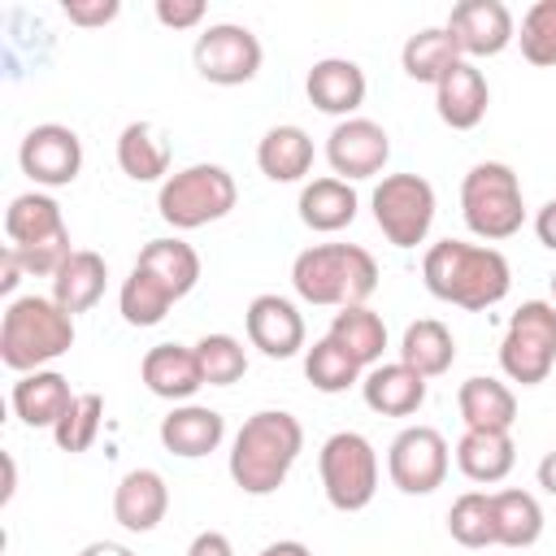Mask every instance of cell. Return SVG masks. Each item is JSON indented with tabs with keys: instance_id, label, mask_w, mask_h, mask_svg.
<instances>
[{
	"instance_id": "6da1fadb",
	"label": "cell",
	"mask_w": 556,
	"mask_h": 556,
	"mask_svg": "<svg viewBox=\"0 0 556 556\" xmlns=\"http://www.w3.org/2000/svg\"><path fill=\"white\" fill-rule=\"evenodd\" d=\"M426 291L443 304L486 313L513 291L508 256L491 243H465V239H439L421 256Z\"/></svg>"
},
{
	"instance_id": "7a4b0ae2",
	"label": "cell",
	"mask_w": 556,
	"mask_h": 556,
	"mask_svg": "<svg viewBox=\"0 0 556 556\" xmlns=\"http://www.w3.org/2000/svg\"><path fill=\"white\" fill-rule=\"evenodd\" d=\"M304 452V426L287 408L252 413L230 443V478L243 495H274Z\"/></svg>"
},
{
	"instance_id": "3957f363",
	"label": "cell",
	"mask_w": 556,
	"mask_h": 556,
	"mask_svg": "<svg viewBox=\"0 0 556 556\" xmlns=\"http://www.w3.org/2000/svg\"><path fill=\"white\" fill-rule=\"evenodd\" d=\"M291 287L304 304L352 308L378 291V261L361 243H313L291 261Z\"/></svg>"
},
{
	"instance_id": "277c9868",
	"label": "cell",
	"mask_w": 556,
	"mask_h": 556,
	"mask_svg": "<svg viewBox=\"0 0 556 556\" xmlns=\"http://www.w3.org/2000/svg\"><path fill=\"white\" fill-rule=\"evenodd\" d=\"M74 348V317L52 295H17L0 317V361L13 374L48 369Z\"/></svg>"
},
{
	"instance_id": "5b68a950",
	"label": "cell",
	"mask_w": 556,
	"mask_h": 556,
	"mask_svg": "<svg viewBox=\"0 0 556 556\" xmlns=\"http://www.w3.org/2000/svg\"><path fill=\"white\" fill-rule=\"evenodd\" d=\"M4 235L17 252L22 269L35 278H52L70 261V230L61 217V204L48 191H22L4 208Z\"/></svg>"
},
{
	"instance_id": "8992f818",
	"label": "cell",
	"mask_w": 556,
	"mask_h": 556,
	"mask_svg": "<svg viewBox=\"0 0 556 556\" xmlns=\"http://www.w3.org/2000/svg\"><path fill=\"white\" fill-rule=\"evenodd\" d=\"M460 217L482 243H504L526 226V200L513 165L478 161L460 182Z\"/></svg>"
},
{
	"instance_id": "52a82bcc",
	"label": "cell",
	"mask_w": 556,
	"mask_h": 556,
	"mask_svg": "<svg viewBox=\"0 0 556 556\" xmlns=\"http://www.w3.org/2000/svg\"><path fill=\"white\" fill-rule=\"evenodd\" d=\"M239 200L235 174L213 161H195L178 174H169L156 191V213L174 230H200L208 222H222Z\"/></svg>"
},
{
	"instance_id": "ba28073f",
	"label": "cell",
	"mask_w": 556,
	"mask_h": 556,
	"mask_svg": "<svg viewBox=\"0 0 556 556\" xmlns=\"http://www.w3.org/2000/svg\"><path fill=\"white\" fill-rule=\"evenodd\" d=\"M317 473L330 508L361 513L378 495V452L356 430H334L317 452Z\"/></svg>"
},
{
	"instance_id": "9c48e42d",
	"label": "cell",
	"mask_w": 556,
	"mask_h": 556,
	"mask_svg": "<svg viewBox=\"0 0 556 556\" xmlns=\"http://www.w3.org/2000/svg\"><path fill=\"white\" fill-rule=\"evenodd\" d=\"M500 369L508 382L539 387L556 369V304L552 300H526L500 339Z\"/></svg>"
},
{
	"instance_id": "30bf717a",
	"label": "cell",
	"mask_w": 556,
	"mask_h": 556,
	"mask_svg": "<svg viewBox=\"0 0 556 556\" xmlns=\"http://www.w3.org/2000/svg\"><path fill=\"white\" fill-rule=\"evenodd\" d=\"M369 208L391 248H417L434 226L439 200L421 174H382V182L369 195Z\"/></svg>"
},
{
	"instance_id": "8fae6325",
	"label": "cell",
	"mask_w": 556,
	"mask_h": 556,
	"mask_svg": "<svg viewBox=\"0 0 556 556\" xmlns=\"http://www.w3.org/2000/svg\"><path fill=\"white\" fill-rule=\"evenodd\" d=\"M191 61H195V74L213 87H243L261 74V39L239 26V22H213L195 35V48H191Z\"/></svg>"
},
{
	"instance_id": "7c38bea8",
	"label": "cell",
	"mask_w": 556,
	"mask_h": 556,
	"mask_svg": "<svg viewBox=\"0 0 556 556\" xmlns=\"http://www.w3.org/2000/svg\"><path fill=\"white\" fill-rule=\"evenodd\" d=\"M452 465L447 439L434 426H404L387 447V473L404 495H430L443 486Z\"/></svg>"
},
{
	"instance_id": "4fadbf2b",
	"label": "cell",
	"mask_w": 556,
	"mask_h": 556,
	"mask_svg": "<svg viewBox=\"0 0 556 556\" xmlns=\"http://www.w3.org/2000/svg\"><path fill=\"white\" fill-rule=\"evenodd\" d=\"M17 165L35 187H70L83 169V139L61 122H39L22 135Z\"/></svg>"
},
{
	"instance_id": "5bb4252c",
	"label": "cell",
	"mask_w": 556,
	"mask_h": 556,
	"mask_svg": "<svg viewBox=\"0 0 556 556\" xmlns=\"http://www.w3.org/2000/svg\"><path fill=\"white\" fill-rule=\"evenodd\" d=\"M326 161H330L334 178H343V182L374 178L391 161V135L369 117H343L326 135Z\"/></svg>"
},
{
	"instance_id": "9a60e30c",
	"label": "cell",
	"mask_w": 556,
	"mask_h": 556,
	"mask_svg": "<svg viewBox=\"0 0 556 556\" xmlns=\"http://www.w3.org/2000/svg\"><path fill=\"white\" fill-rule=\"evenodd\" d=\"M447 35L456 39L460 56H500L517 39V22L504 0H460L447 13Z\"/></svg>"
},
{
	"instance_id": "2e32d148",
	"label": "cell",
	"mask_w": 556,
	"mask_h": 556,
	"mask_svg": "<svg viewBox=\"0 0 556 556\" xmlns=\"http://www.w3.org/2000/svg\"><path fill=\"white\" fill-rule=\"evenodd\" d=\"M243 326H248V343L269 361H287L304 348V317L287 295H274V291L256 295L243 313Z\"/></svg>"
},
{
	"instance_id": "e0dca14e",
	"label": "cell",
	"mask_w": 556,
	"mask_h": 556,
	"mask_svg": "<svg viewBox=\"0 0 556 556\" xmlns=\"http://www.w3.org/2000/svg\"><path fill=\"white\" fill-rule=\"evenodd\" d=\"M365 70L348 56H321L313 61L308 78H304V96L313 109L330 113V117H356V109L365 104Z\"/></svg>"
},
{
	"instance_id": "ac0fdd59",
	"label": "cell",
	"mask_w": 556,
	"mask_h": 556,
	"mask_svg": "<svg viewBox=\"0 0 556 556\" xmlns=\"http://www.w3.org/2000/svg\"><path fill=\"white\" fill-rule=\"evenodd\" d=\"M486 104H491V87H486V74L473 61H456L434 83V113L452 130H473L486 117Z\"/></svg>"
},
{
	"instance_id": "d6986e66",
	"label": "cell",
	"mask_w": 556,
	"mask_h": 556,
	"mask_svg": "<svg viewBox=\"0 0 556 556\" xmlns=\"http://www.w3.org/2000/svg\"><path fill=\"white\" fill-rule=\"evenodd\" d=\"M139 374H143V387L156 400H169V404H187L204 387L195 348H182V343H156V348H148Z\"/></svg>"
},
{
	"instance_id": "ffe728a7",
	"label": "cell",
	"mask_w": 556,
	"mask_h": 556,
	"mask_svg": "<svg viewBox=\"0 0 556 556\" xmlns=\"http://www.w3.org/2000/svg\"><path fill=\"white\" fill-rule=\"evenodd\" d=\"M169 513V486L156 469H130L122 473L117 491H113V517L122 530L130 534H148L165 521Z\"/></svg>"
},
{
	"instance_id": "44dd1931",
	"label": "cell",
	"mask_w": 556,
	"mask_h": 556,
	"mask_svg": "<svg viewBox=\"0 0 556 556\" xmlns=\"http://www.w3.org/2000/svg\"><path fill=\"white\" fill-rule=\"evenodd\" d=\"M222 439H226V417L208 404H174L161 417V443H165V452H174L182 460L217 452Z\"/></svg>"
},
{
	"instance_id": "7402d4cb",
	"label": "cell",
	"mask_w": 556,
	"mask_h": 556,
	"mask_svg": "<svg viewBox=\"0 0 556 556\" xmlns=\"http://www.w3.org/2000/svg\"><path fill=\"white\" fill-rule=\"evenodd\" d=\"M361 395L382 417H408L426 404V378L417 369H408L404 361H382V365L365 369Z\"/></svg>"
},
{
	"instance_id": "603a6c76",
	"label": "cell",
	"mask_w": 556,
	"mask_h": 556,
	"mask_svg": "<svg viewBox=\"0 0 556 556\" xmlns=\"http://www.w3.org/2000/svg\"><path fill=\"white\" fill-rule=\"evenodd\" d=\"M13 413L26 421V426H35V430H52L61 417H65V408L74 404V391H70V382H65V374H56V369H35V374H22L17 382H13Z\"/></svg>"
},
{
	"instance_id": "cb8c5ba5",
	"label": "cell",
	"mask_w": 556,
	"mask_h": 556,
	"mask_svg": "<svg viewBox=\"0 0 556 556\" xmlns=\"http://www.w3.org/2000/svg\"><path fill=\"white\" fill-rule=\"evenodd\" d=\"M456 408L465 430H513L517 421V395L508 382L491 378V374H473L460 382L456 391Z\"/></svg>"
},
{
	"instance_id": "d4e9b609",
	"label": "cell",
	"mask_w": 556,
	"mask_h": 556,
	"mask_svg": "<svg viewBox=\"0 0 556 556\" xmlns=\"http://www.w3.org/2000/svg\"><path fill=\"white\" fill-rule=\"evenodd\" d=\"M313 139L304 126L295 122H282V126H269L256 143V165L269 182H300L308 169H313Z\"/></svg>"
},
{
	"instance_id": "484cf974",
	"label": "cell",
	"mask_w": 556,
	"mask_h": 556,
	"mask_svg": "<svg viewBox=\"0 0 556 556\" xmlns=\"http://www.w3.org/2000/svg\"><path fill=\"white\" fill-rule=\"evenodd\" d=\"M295 208H300V222H304L308 230H317V235H334V230H343V226H352V222H356L361 200H356L352 182H343V178L326 174V178L304 182V191H300V204H295Z\"/></svg>"
},
{
	"instance_id": "4316f807",
	"label": "cell",
	"mask_w": 556,
	"mask_h": 556,
	"mask_svg": "<svg viewBox=\"0 0 556 556\" xmlns=\"http://www.w3.org/2000/svg\"><path fill=\"white\" fill-rule=\"evenodd\" d=\"M104 282H109V265H104V256L91 252V248H74L70 261L52 274V300L74 317V313H87V308L100 304Z\"/></svg>"
},
{
	"instance_id": "83f0119b",
	"label": "cell",
	"mask_w": 556,
	"mask_h": 556,
	"mask_svg": "<svg viewBox=\"0 0 556 556\" xmlns=\"http://www.w3.org/2000/svg\"><path fill=\"white\" fill-rule=\"evenodd\" d=\"M456 465L469 482H504L517 465V447H513V434L508 430H465L460 443H456Z\"/></svg>"
},
{
	"instance_id": "f1b7e54d",
	"label": "cell",
	"mask_w": 556,
	"mask_h": 556,
	"mask_svg": "<svg viewBox=\"0 0 556 556\" xmlns=\"http://www.w3.org/2000/svg\"><path fill=\"white\" fill-rule=\"evenodd\" d=\"M117 165L130 182H165L169 178V139L152 122H130L117 135Z\"/></svg>"
},
{
	"instance_id": "f546056e",
	"label": "cell",
	"mask_w": 556,
	"mask_h": 556,
	"mask_svg": "<svg viewBox=\"0 0 556 556\" xmlns=\"http://www.w3.org/2000/svg\"><path fill=\"white\" fill-rule=\"evenodd\" d=\"M326 339H334L361 369H374V365H382V352H387V321L369 304H352V308L334 313Z\"/></svg>"
},
{
	"instance_id": "4dcf8cb0",
	"label": "cell",
	"mask_w": 556,
	"mask_h": 556,
	"mask_svg": "<svg viewBox=\"0 0 556 556\" xmlns=\"http://www.w3.org/2000/svg\"><path fill=\"white\" fill-rule=\"evenodd\" d=\"M135 265H143L156 282H165L174 300L191 295L195 282H200V256H195V248H191L187 239H178V235H165V239L143 243V252H139Z\"/></svg>"
},
{
	"instance_id": "1f68e13d",
	"label": "cell",
	"mask_w": 556,
	"mask_h": 556,
	"mask_svg": "<svg viewBox=\"0 0 556 556\" xmlns=\"http://www.w3.org/2000/svg\"><path fill=\"white\" fill-rule=\"evenodd\" d=\"M400 361H404L408 369H417V374L430 382V378H439V374L452 369V361H456V339H452V330H447L443 321L417 317V321L404 326Z\"/></svg>"
},
{
	"instance_id": "d6a6232c",
	"label": "cell",
	"mask_w": 556,
	"mask_h": 556,
	"mask_svg": "<svg viewBox=\"0 0 556 556\" xmlns=\"http://www.w3.org/2000/svg\"><path fill=\"white\" fill-rule=\"evenodd\" d=\"M491 521L500 547H534L543 539V504L521 486L491 495Z\"/></svg>"
},
{
	"instance_id": "836d02e7",
	"label": "cell",
	"mask_w": 556,
	"mask_h": 556,
	"mask_svg": "<svg viewBox=\"0 0 556 556\" xmlns=\"http://www.w3.org/2000/svg\"><path fill=\"white\" fill-rule=\"evenodd\" d=\"M456 61H465V56H460L456 39L447 35V26H421V30L408 35L404 48H400L404 74H408L413 83H430V87H434Z\"/></svg>"
},
{
	"instance_id": "e575fe53",
	"label": "cell",
	"mask_w": 556,
	"mask_h": 556,
	"mask_svg": "<svg viewBox=\"0 0 556 556\" xmlns=\"http://www.w3.org/2000/svg\"><path fill=\"white\" fill-rule=\"evenodd\" d=\"M178 300L169 295V287L165 282H156L143 265H135L130 274H126V282H122V291H117V308H122V321L126 326H156V321H165V313L174 308Z\"/></svg>"
},
{
	"instance_id": "d590c367",
	"label": "cell",
	"mask_w": 556,
	"mask_h": 556,
	"mask_svg": "<svg viewBox=\"0 0 556 556\" xmlns=\"http://www.w3.org/2000/svg\"><path fill=\"white\" fill-rule=\"evenodd\" d=\"M304 378L321 391V395H339L348 387H356L365 378V369L334 343V339H317L313 348H304Z\"/></svg>"
},
{
	"instance_id": "8d00e7d4",
	"label": "cell",
	"mask_w": 556,
	"mask_h": 556,
	"mask_svg": "<svg viewBox=\"0 0 556 556\" xmlns=\"http://www.w3.org/2000/svg\"><path fill=\"white\" fill-rule=\"evenodd\" d=\"M100 421H104V395L100 391H78L74 404L65 408V417L52 426V439H56L61 452L78 456V452H87L96 443Z\"/></svg>"
},
{
	"instance_id": "74e56055",
	"label": "cell",
	"mask_w": 556,
	"mask_h": 556,
	"mask_svg": "<svg viewBox=\"0 0 556 556\" xmlns=\"http://www.w3.org/2000/svg\"><path fill=\"white\" fill-rule=\"evenodd\" d=\"M447 534L460 547H495V521H491V495L465 491L447 508Z\"/></svg>"
},
{
	"instance_id": "f35d334b",
	"label": "cell",
	"mask_w": 556,
	"mask_h": 556,
	"mask_svg": "<svg viewBox=\"0 0 556 556\" xmlns=\"http://www.w3.org/2000/svg\"><path fill=\"white\" fill-rule=\"evenodd\" d=\"M195 361H200V374H204V387H230L248 374V352L235 334H204L195 343Z\"/></svg>"
},
{
	"instance_id": "ab89813d",
	"label": "cell",
	"mask_w": 556,
	"mask_h": 556,
	"mask_svg": "<svg viewBox=\"0 0 556 556\" xmlns=\"http://www.w3.org/2000/svg\"><path fill=\"white\" fill-rule=\"evenodd\" d=\"M517 43L530 65H556V0H534L521 13Z\"/></svg>"
},
{
	"instance_id": "60d3db41",
	"label": "cell",
	"mask_w": 556,
	"mask_h": 556,
	"mask_svg": "<svg viewBox=\"0 0 556 556\" xmlns=\"http://www.w3.org/2000/svg\"><path fill=\"white\" fill-rule=\"evenodd\" d=\"M61 9H65V17H70L74 26H87V30H91V26H109V22L122 13L117 0H65Z\"/></svg>"
},
{
	"instance_id": "b9f144b4",
	"label": "cell",
	"mask_w": 556,
	"mask_h": 556,
	"mask_svg": "<svg viewBox=\"0 0 556 556\" xmlns=\"http://www.w3.org/2000/svg\"><path fill=\"white\" fill-rule=\"evenodd\" d=\"M204 0H156V22L169 30H191L204 22Z\"/></svg>"
},
{
	"instance_id": "7bdbcfd3",
	"label": "cell",
	"mask_w": 556,
	"mask_h": 556,
	"mask_svg": "<svg viewBox=\"0 0 556 556\" xmlns=\"http://www.w3.org/2000/svg\"><path fill=\"white\" fill-rule=\"evenodd\" d=\"M187 556H235V543L222 530H200L187 547Z\"/></svg>"
},
{
	"instance_id": "ee69618b",
	"label": "cell",
	"mask_w": 556,
	"mask_h": 556,
	"mask_svg": "<svg viewBox=\"0 0 556 556\" xmlns=\"http://www.w3.org/2000/svg\"><path fill=\"white\" fill-rule=\"evenodd\" d=\"M22 274H26V269H22L17 252L4 243V248H0V295H13V291H17V282H22Z\"/></svg>"
},
{
	"instance_id": "f6af8a7d",
	"label": "cell",
	"mask_w": 556,
	"mask_h": 556,
	"mask_svg": "<svg viewBox=\"0 0 556 556\" xmlns=\"http://www.w3.org/2000/svg\"><path fill=\"white\" fill-rule=\"evenodd\" d=\"M534 235L547 252H556V200H547L539 213H534Z\"/></svg>"
},
{
	"instance_id": "bcb514c9",
	"label": "cell",
	"mask_w": 556,
	"mask_h": 556,
	"mask_svg": "<svg viewBox=\"0 0 556 556\" xmlns=\"http://www.w3.org/2000/svg\"><path fill=\"white\" fill-rule=\"evenodd\" d=\"M78 556H135L126 543H113V539H96V543H87Z\"/></svg>"
},
{
	"instance_id": "7dc6e473",
	"label": "cell",
	"mask_w": 556,
	"mask_h": 556,
	"mask_svg": "<svg viewBox=\"0 0 556 556\" xmlns=\"http://www.w3.org/2000/svg\"><path fill=\"white\" fill-rule=\"evenodd\" d=\"M256 556H313L300 539H278V543H269V547H261Z\"/></svg>"
},
{
	"instance_id": "c3c4849f",
	"label": "cell",
	"mask_w": 556,
	"mask_h": 556,
	"mask_svg": "<svg viewBox=\"0 0 556 556\" xmlns=\"http://www.w3.org/2000/svg\"><path fill=\"white\" fill-rule=\"evenodd\" d=\"M539 486H543L547 495H556V447L539 460Z\"/></svg>"
},
{
	"instance_id": "681fc988",
	"label": "cell",
	"mask_w": 556,
	"mask_h": 556,
	"mask_svg": "<svg viewBox=\"0 0 556 556\" xmlns=\"http://www.w3.org/2000/svg\"><path fill=\"white\" fill-rule=\"evenodd\" d=\"M13 486H17V469H13V456H4V504L13 500Z\"/></svg>"
},
{
	"instance_id": "f907efd6",
	"label": "cell",
	"mask_w": 556,
	"mask_h": 556,
	"mask_svg": "<svg viewBox=\"0 0 556 556\" xmlns=\"http://www.w3.org/2000/svg\"><path fill=\"white\" fill-rule=\"evenodd\" d=\"M552 304H556V274H552Z\"/></svg>"
}]
</instances>
